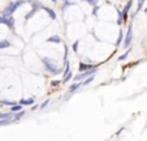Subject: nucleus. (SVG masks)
<instances>
[{
    "label": "nucleus",
    "instance_id": "2eb2a0df",
    "mask_svg": "<svg viewBox=\"0 0 147 141\" xmlns=\"http://www.w3.org/2000/svg\"><path fill=\"white\" fill-rule=\"evenodd\" d=\"M143 3H144V0H138V8H137V12H136V14L138 13L139 11L142 9V7H143Z\"/></svg>",
    "mask_w": 147,
    "mask_h": 141
},
{
    "label": "nucleus",
    "instance_id": "1a4fd4ad",
    "mask_svg": "<svg viewBox=\"0 0 147 141\" xmlns=\"http://www.w3.org/2000/svg\"><path fill=\"white\" fill-rule=\"evenodd\" d=\"M18 103H20L21 106H22V105H25V106L33 105V103H34V98H29V99H21Z\"/></svg>",
    "mask_w": 147,
    "mask_h": 141
},
{
    "label": "nucleus",
    "instance_id": "ddd939ff",
    "mask_svg": "<svg viewBox=\"0 0 147 141\" xmlns=\"http://www.w3.org/2000/svg\"><path fill=\"white\" fill-rule=\"evenodd\" d=\"M78 88H80V84H73V85L69 88V91H70V93H74Z\"/></svg>",
    "mask_w": 147,
    "mask_h": 141
},
{
    "label": "nucleus",
    "instance_id": "423d86ee",
    "mask_svg": "<svg viewBox=\"0 0 147 141\" xmlns=\"http://www.w3.org/2000/svg\"><path fill=\"white\" fill-rule=\"evenodd\" d=\"M131 5H133V0H129L128 3H126V5L124 7V9L121 11V13H122V21H126V20H128V14H129V11H130Z\"/></svg>",
    "mask_w": 147,
    "mask_h": 141
},
{
    "label": "nucleus",
    "instance_id": "f257e3e1",
    "mask_svg": "<svg viewBox=\"0 0 147 141\" xmlns=\"http://www.w3.org/2000/svg\"><path fill=\"white\" fill-rule=\"evenodd\" d=\"M42 61L45 64V67L50 71V72H53V73H59V68H57V64L50 58H42Z\"/></svg>",
    "mask_w": 147,
    "mask_h": 141
},
{
    "label": "nucleus",
    "instance_id": "6e6552de",
    "mask_svg": "<svg viewBox=\"0 0 147 141\" xmlns=\"http://www.w3.org/2000/svg\"><path fill=\"white\" fill-rule=\"evenodd\" d=\"M92 67H95V65H91V64H86V63H80V71L82 72V71H86V69H90V68H92Z\"/></svg>",
    "mask_w": 147,
    "mask_h": 141
},
{
    "label": "nucleus",
    "instance_id": "a878e982",
    "mask_svg": "<svg viewBox=\"0 0 147 141\" xmlns=\"http://www.w3.org/2000/svg\"><path fill=\"white\" fill-rule=\"evenodd\" d=\"M22 115H24V111H22V112H20V114H17V115H16V119H20V118H21Z\"/></svg>",
    "mask_w": 147,
    "mask_h": 141
},
{
    "label": "nucleus",
    "instance_id": "dca6fc26",
    "mask_svg": "<svg viewBox=\"0 0 147 141\" xmlns=\"http://www.w3.org/2000/svg\"><path fill=\"white\" fill-rule=\"evenodd\" d=\"M5 47H9V42L8 41L0 42V48H5Z\"/></svg>",
    "mask_w": 147,
    "mask_h": 141
},
{
    "label": "nucleus",
    "instance_id": "f03ea898",
    "mask_svg": "<svg viewBox=\"0 0 147 141\" xmlns=\"http://www.w3.org/2000/svg\"><path fill=\"white\" fill-rule=\"evenodd\" d=\"M95 72H96V67H92V68H90V69L82 71V73H80L78 76H76V77H74V81L85 80V78H87V77H90V76H92Z\"/></svg>",
    "mask_w": 147,
    "mask_h": 141
},
{
    "label": "nucleus",
    "instance_id": "39448f33",
    "mask_svg": "<svg viewBox=\"0 0 147 141\" xmlns=\"http://www.w3.org/2000/svg\"><path fill=\"white\" fill-rule=\"evenodd\" d=\"M131 39H133V26L129 25L128 28V31H126V35L124 38V47L125 48H128L131 43Z\"/></svg>",
    "mask_w": 147,
    "mask_h": 141
},
{
    "label": "nucleus",
    "instance_id": "a211bd4d",
    "mask_svg": "<svg viewBox=\"0 0 147 141\" xmlns=\"http://www.w3.org/2000/svg\"><path fill=\"white\" fill-rule=\"evenodd\" d=\"M70 78H72V72H69V73H67V75L64 76V80H63V82H67V81H69Z\"/></svg>",
    "mask_w": 147,
    "mask_h": 141
},
{
    "label": "nucleus",
    "instance_id": "393cba45",
    "mask_svg": "<svg viewBox=\"0 0 147 141\" xmlns=\"http://www.w3.org/2000/svg\"><path fill=\"white\" fill-rule=\"evenodd\" d=\"M48 102H50V101H48V99H47V101H46V102H45V103H42V105H40V108H42V110H43V108H45V107H46V106H47V105H48Z\"/></svg>",
    "mask_w": 147,
    "mask_h": 141
},
{
    "label": "nucleus",
    "instance_id": "bb28decb",
    "mask_svg": "<svg viewBox=\"0 0 147 141\" xmlns=\"http://www.w3.org/2000/svg\"><path fill=\"white\" fill-rule=\"evenodd\" d=\"M51 1H53V3H56V1H57V0H51Z\"/></svg>",
    "mask_w": 147,
    "mask_h": 141
},
{
    "label": "nucleus",
    "instance_id": "aec40b11",
    "mask_svg": "<svg viewBox=\"0 0 147 141\" xmlns=\"http://www.w3.org/2000/svg\"><path fill=\"white\" fill-rule=\"evenodd\" d=\"M1 103H3V105H7V106H13V105H16V102H11V101H7V99L1 101Z\"/></svg>",
    "mask_w": 147,
    "mask_h": 141
},
{
    "label": "nucleus",
    "instance_id": "f3484780",
    "mask_svg": "<svg viewBox=\"0 0 147 141\" xmlns=\"http://www.w3.org/2000/svg\"><path fill=\"white\" fill-rule=\"evenodd\" d=\"M78 44H80V41H76L74 43H73L72 48H73V51H74V52H77V51H78Z\"/></svg>",
    "mask_w": 147,
    "mask_h": 141
},
{
    "label": "nucleus",
    "instance_id": "f8f14e48",
    "mask_svg": "<svg viewBox=\"0 0 147 141\" xmlns=\"http://www.w3.org/2000/svg\"><path fill=\"white\" fill-rule=\"evenodd\" d=\"M124 41V33H122V30H120V33H119V39H117V42H116V44L119 46L121 42Z\"/></svg>",
    "mask_w": 147,
    "mask_h": 141
},
{
    "label": "nucleus",
    "instance_id": "9d476101",
    "mask_svg": "<svg viewBox=\"0 0 147 141\" xmlns=\"http://www.w3.org/2000/svg\"><path fill=\"white\" fill-rule=\"evenodd\" d=\"M47 42H55V43H61V38L59 35H52L47 39Z\"/></svg>",
    "mask_w": 147,
    "mask_h": 141
},
{
    "label": "nucleus",
    "instance_id": "9b49d317",
    "mask_svg": "<svg viewBox=\"0 0 147 141\" xmlns=\"http://www.w3.org/2000/svg\"><path fill=\"white\" fill-rule=\"evenodd\" d=\"M22 110V107H21V105H13L11 106V112H18V111Z\"/></svg>",
    "mask_w": 147,
    "mask_h": 141
},
{
    "label": "nucleus",
    "instance_id": "0eeeda50",
    "mask_svg": "<svg viewBox=\"0 0 147 141\" xmlns=\"http://www.w3.org/2000/svg\"><path fill=\"white\" fill-rule=\"evenodd\" d=\"M42 9H45V11L48 13V16H50L52 20H55V18H56V13H55V12H53L51 8H48V7H42Z\"/></svg>",
    "mask_w": 147,
    "mask_h": 141
},
{
    "label": "nucleus",
    "instance_id": "b1692460",
    "mask_svg": "<svg viewBox=\"0 0 147 141\" xmlns=\"http://www.w3.org/2000/svg\"><path fill=\"white\" fill-rule=\"evenodd\" d=\"M98 11H99V7H98V5H94V9H92V14H94V16H96V14H98Z\"/></svg>",
    "mask_w": 147,
    "mask_h": 141
},
{
    "label": "nucleus",
    "instance_id": "20e7f679",
    "mask_svg": "<svg viewBox=\"0 0 147 141\" xmlns=\"http://www.w3.org/2000/svg\"><path fill=\"white\" fill-rule=\"evenodd\" d=\"M0 24H4V25H7L8 28H13L14 20H13V17L9 16V14H1V16H0Z\"/></svg>",
    "mask_w": 147,
    "mask_h": 141
},
{
    "label": "nucleus",
    "instance_id": "5701e85b",
    "mask_svg": "<svg viewBox=\"0 0 147 141\" xmlns=\"http://www.w3.org/2000/svg\"><path fill=\"white\" fill-rule=\"evenodd\" d=\"M92 81V76H90V77H87L86 80H85V82H83V85H87V84H90Z\"/></svg>",
    "mask_w": 147,
    "mask_h": 141
},
{
    "label": "nucleus",
    "instance_id": "4be33fe9",
    "mask_svg": "<svg viewBox=\"0 0 147 141\" xmlns=\"http://www.w3.org/2000/svg\"><path fill=\"white\" fill-rule=\"evenodd\" d=\"M83 1H87L89 4H91L92 7L94 5H96V3H98V0H83Z\"/></svg>",
    "mask_w": 147,
    "mask_h": 141
},
{
    "label": "nucleus",
    "instance_id": "412c9836",
    "mask_svg": "<svg viewBox=\"0 0 147 141\" xmlns=\"http://www.w3.org/2000/svg\"><path fill=\"white\" fill-rule=\"evenodd\" d=\"M119 12V18H117V24L119 25H121L122 24V13H121V11H117Z\"/></svg>",
    "mask_w": 147,
    "mask_h": 141
},
{
    "label": "nucleus",
    "instance_id": "6ab92c4d",
    "mask_svg": "<svg viewBox=\"0 0 147 141\" xmlns=\"http://www.w3.org/2000/svg\"><path fill=\"white\" fill-rule=\"evenodd\" d=\"M13 112H11V114H0V119H8V118H11V115Z\"/></svg>",
    "mask_w": 147,
    "mask_h": 141
},
{
    "label": "nucleus",
    "instance_id": "cd10ccee",
    "mask_svg": "<svg viewBox=\"0 0 147 141\" xmlns=\"http://www.w3.org/2000/svg\"><path fill=\"white\" fill-rule=\"evenodd\" d=\"M146 13H147V8H146Z\"/></svg>",
    "mask_w": 147,
    "mask_h": 141
},
{
    "label": "nucleus",
    "instance_id": "4468645a",
    "mask_svg": "<svg viewBox=\"0 0 147 141\" xmlns=\"http://www.w3.org/2000/svg\"><path fill=\"white\" fill-rule=\"evenodd\" d=\"M129 54H130V51H126V52H125V54H122V55L121 56H120V58H119V60L120 61H122V60H125V59H126V58H128V56H129Z\"/></svg>",
    "mask_w": 147,
    "mask_h": 141
},
{
    "label": "nucleus",
    "instance_id": "7ed1b4c3",
    "mask_svg": "<svg viewBox=\"0 0 147 141\" xmlns=\"http://www.w3.org/2000/svg\"><path fill=\"white\" fill-rule=\"evenodd\" d=\"M24 3H25V0H18V1L11 3V4H9V5L3 11V14H9V16H12V13H13V12L17 9V7H20L21 4H24Z\"/></svg>",
    "mask_w": 147,
    "mask_h": 141
}]
</instances>
